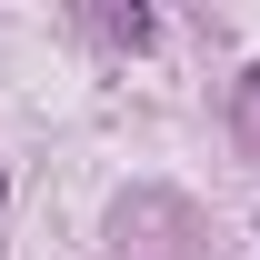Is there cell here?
I'll use <instances>...</instances> for the list:
<instances>
[{
  "instance_id": "cell-1",
  "label": "cell",
  "mask_w": 260,
  "mask_h": 260,
  "mask_svg": "<svg viewBox=\"0 0 260 260\" xmlns=\"http://www.w3.org/2000/svg\"><path fill=\"white\" fill-rule=\"evenodd\" d=\"M100 30H110V40H130V50H140V40L160 30V20H150V10H100Z\"/></svg>"
}]
</instances>
